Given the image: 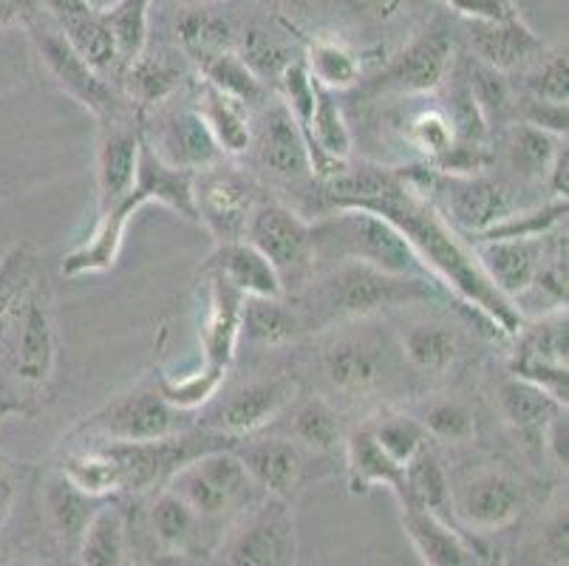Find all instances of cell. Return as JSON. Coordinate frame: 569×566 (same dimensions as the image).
Masks as SVG:
<instances>
[{"label": "cell", "mask_w": 569, "mask_h": 566, "mask_svg": "<svg viewBox=\"0 0 569 566\" xmlns=\"http://www.w3.org/2000/svg\"><path fill=\"white\" fill-rule=\"evenodd\" d=\"M298 538L289 502L267 496L263 505L244 513L241 524L232 529L230 542L221 549V558L236 566H278L295 564Z\"/></svg>", "instance_id": "52a82bcc"}, {"label": "cell", "mask_w": 569, "mask_h": 566, "mask_svg": "<svg viewBox=\"0 0 569 566\" xmlns=\"http://www.w3.org/2000/svg\"><path fill=\"white\" fill-rule=\"evenodd\" d=\"M422 428L428 430L431 436L442 439V443H465L470 439L476 430L473 414L465 408L462 403H437L431 405L426 414H422Z\"/></svg>", "instance_id": "9f6ffc18"}, {"label": "cell", "mask_w": 569, "mask_h": 566, "mask_svg": "<svg viewBox=\"0 0 569 566\" xmlns=\"http://www.w3.org/2000/svg\"><path fill=\"white\" fill-rule=\"evenodd\" d=\"M196 111L204 119L213 139L219 142L221 153L241 156L250 150L252 145V125H250V108H244L238 100L227 97L216 86L201 80L199 97H196Z\"/></svg>", "instance_id": "f546056e"}, {"label": "cell", "mask_w": 569, "mask_h": 566, "mask_svg": "<svg viewBox=\"0 0 569 566\" xmlns=\"http://www.w3.org/2000/svg\"><path fill=\"white\" fill-rule=\"evenodd\" d=\"M402 527L411 538L419 560L428 566H473L479 564V549L453 527L426 507L402 502Z\"/></svg>", "instance_id": "44dd1931"}, {"label": "cell", "mask_w": 569, "mask_h": 566, "mask_svg": "<svg viewBox=\"0 0 569 566\" xmlns=\"http://www.w3.org/2000/svg\"><path fill=\"white\" fill-rule=\"evenodd\" d=\"M468 40L473 57L501 75L527 69L545 54V40L521 20V14L505 20H468Z\"/></svg>", "instance_id": "2e32d148"}, {"label": "cell", "mask_w": 569, "mask_h": 566, "mask_svg": "<svg viewBox=\"0 0 569 566\" xmlns=\"http://www.w3.org/2000/svg\"><path fill=\"white\" fill-rule=\"evenodd\" d=\"M43 12L60 26L69 43L80 51L88 60V66L102 75L106 80L122 75V62H119L117 43L108 29L102 12L88 7L86 0H38Z\"/></svg>", "instance_id": "5bb4252c"}, {"label": "cell", "mask_w": 569, "mask_h": 566, "mask_svg": "<svg viewBox=\"0 0 569 566\" xmlns=\"http://www.w3.org/2000/svg\"><path fill=\"white\" fill-rule=\"evenodd\" d=\"M176 38L182 43L184 54L199 66L221 51L236 49V34L232 26L221 14L207 12V9H188L176 20Z\"/></svg>", "instance_id": "8d00e7d4"}, {"label": "cell", "mask_w": 569, "mask_h": 566, "mask_svg": "<svg viewBox=\"0 0 569 566\" xmlns=\"http://www.w3.org/2000/svg\"><path fill=\"white\" fill-rule=\"evenodd\" d=\"M525 507V490L513 476L499 470H482L462 485L453 498V518H462L470 529L496 533L519 518Z\"/></svg>", "instance_id": "7c38bea8"}, {"label": "cell", "mask_w": 569, "mask_h": 566, "mask_svg": "<svg viewBox=\"0 0 569 566\" xmlns=\"http://www.w3.org/2000/svg\"><path fill=\"white\" fill-rule=\"evenodd\" d=\"M14 496H18V490H14V481L9 479L7 474H0V527L7 524L9 513H12Z\"/></svg>", "instance_id": "e7e4bbea"}, {"label": "cell", "mask_w": 569, "mask_h": 566, "mask_svg": "<svg viewBox=\"0 0 569 566\" xmlns=\"http://www.w3.org/2000/svg\"><path fill=\"white\" fill-rule=\"evenodd\" d=\"M236 454L258 490L292 505V498L301 490L303 476V459L298 445L269 436V439H258V443L238 448Z\"/></svg>", "instance_id": "603a6c76"}, {"label": "cell", "mask_w": 569, "mask_h": 566, "mask_svg": "<svg viewBox=\"0 0 569 566\" xmlns=\"http://www.w3.org/2000/svg\"><path fill=\"white\" fill-rule=\"evenodd\" d=\"M193 207L196 221H201L216 241H241L256 210V196L247 179L213 165L193 173Z\"/></svg>", "instance_id": "30bf717a"}, {"label": "cell", "mask_w": 569, "mask_h": 566, "mask_svg": "<svg viewBox=\"0 0 569 566\" xmlns=\"http://www.w3.org/2000/svg\"><path fill=\"white\" fill-rule=\"evenodd\" d=\"M108 450L119 465V490L142 493L162 485L179 470L188 459H193L196 450L190 439H151V443H108Z\"/></svg>", "instance_id": "9a60e30c"}, {"label": "cell", "mask_w": 569, "mask_h": 566, "mask_svg": "<svg viewBox=\"0 0 569 566\" xmlns=\"http://www.w3.org/2000/svg\"><path fill=\"white\" fill-rule=\"evenodd\" d=\"M32 3L34 0H0V29H3V26L20 23Z\"/></svg>", "instance_id": "be15d7a7"}, {"label": "cell", "mask_w": 569, "mask_h": 566, "mask_svg": "<svg viewBox=\"0 0 569 566\" xmlns=\"http://www.w3.org/2000/svg\"><path fill=\"white\" fill-rule=\"evenodd\" d=\"M547 185H550V193L552 196H561L567 199V190H569V148H567V139L558 145L556 156H552V165L547 170Z\"/></svg>", "instance_id": "6125c7cd"}, {"label": "cell", "mask_w": 569, "mask_h": 566, "mask_svg": "<svg viewBox=\"0 0 569 566\" xmlns=\"http://www.w3.org/2000/svg\"><path fill=\"white\" fill-rule=\"evenodd\" d=\"M241 311L244 295L216 269H207V315L201 324V366L210 371L227 374L236 360L238 340H241Z\"/></svg>", "instance_id": "4fadbf2b"}, {"label": "cell", "mask_w": 569, "mask_h": 566, "mask_svg": "<svg viewBox=\"0 0 569 566\" xmlns=\"http://www.w3.org/2000/svg\"><path fill=\"white\" fill-rule=\"evenodd\" d=\"M445 7L465 20H505L519 14L516 0H445Z\"/></svg>", "instance_id": "680465c9"}, {"label": "cell", "mask_w": 569, "mask_h": 566, "mask_svg": "<svg viewBox=\"0 0 569 566\" xmlns=\"http://www.w3.org/2000/svg\"><path fill=\"white\" fill-rule=\"evenodd\" d=\"M442 176V173H439ZM437 190L445 196L448 218L459 232H468L470 238L493 227L496 221L513 212V201L507 190L496 181L485 179L479 173L470 176H442L437 181Z\"/></svg>", "instance_id": "e0dca14e"}, {"label": "cell", "mask_w": 569, "mask_h": 566, "mask_svg": "<svg viewBox=\"0 0 569 566\" xmlns=\"http://www.w3.org/2000/svg\"><path fill=\"white\" fill-rule=\"evenodd\" d=\"M476 261L485 269L496 289L507 300H519L532 287L541 261L545 244L541 238H496V241H476Z\"/></svg>", "instance_id": "d6986e66"}, {"label": "cell", "mask_w": 569, "mask_h": 566, "mask_svg": "<svg viewBox=\"0 0 569 566\" xmlns=\"http://www.w3.org/2000/svg\"><path fill=\"white\" fill-rule=\"evenodd\" d=\"M496 397H499V408L505 414L507 425L519 436L530 439V443H541L547 423L563 408L545 388L525 380V377H516V374L510 380L501 383Z\"/></svg>", "instance_id": "f1b7e54d"}, {"label": "cell", "mask_w": 569, "mask_h": 566, "mask_svg": "<svg viewBox=\"0 0 569 566\" xmlns=\"http://www.w3.org/2000/svg\"><path fill=\"white\" fill-rule=\"evenodd\" d=\"M139 148L142 133L128 128L122 117L108 119L102 125L100 148H97V190H100V210L111 207L113 201L131 190L139 168Z\"/></svg>", "instance_id": "cb8c5ba5"}, {"label": "cell", "mask_w": 569, "mask_h": 566, "mask_svg": "<svg viewBox=\"0 0 569 566\" xmlns=\"http://www.w3.org/2000/svg\"><path fill=\"white\" fill-rule=\"evenodd\" d=\"M521 349L516 355L513 366H558L567 368L569 360V329H567V309H556L545 320H538L530 331H521Z\"/></svg>", "instance_id": "f35d334b"}, {"label": "cell", "mask_w": 569, "mask_h": 566, "mask_svg": "<svg viewBox=\"0 0 569 566\" xmlns=\"http://www.w3.org/2000/svg\"><path fill=\"white\" fill-rule=\"evenodd\" d=\"M406 137L413 148L428 156V162L439 159L445 150H451V145L457 142V133H453V125L445 108H426V111L413 113L408 119Z\"/></svg>", "instance_id": "11a10c76"}, {"label": "cell", "mask_w": 569, "mask_h": 566, "mask_svg": "<svg viewBox=\"0 0 569 566\" xmlns=\"http://www.w3.org/2000/svg\"><path fill=\"white\" fill-rule=\"evenodd\" d=\"M20 23L29 31V38H32L40 60L46 62V69L54 77L57 86L63 88L69 97H74L97 119H102V122L122 117V100H119V93L111 88V82L88 66L86 57L69 43V38L43 12L38 0L29 7V12L23 14Z\"/></svg>", "instance_id": "277c9868"}, {"label": "cell", "mask_w": 569, "mask_h": 566, "mask_svg": "<svg viewBox=\"0 0 569 566\" xmlns=\"http://www.w3.org/2000/svg\"><path fill=\"white\" fill-rule=\"evenodd\" d=\"M303 66L309 69L312 80L329 91H346L360 80V60L349 46L340 40L315 38L307 49Z\"/></svg>", "instance_id": "7bdbcfd3"}, {"label": "cell", "mask_w": 569, "mask_h": 566, "mask_svg": "<svg viewBox=\"0 0 569 566\" xmlns=\"http://www.w3.org/2000/svg\"><path fill=\"white\" fill-rule=\"evenodd\" d=\"M57 342H54V320H51L49 300L40 289L26 292L23 315H20L18 331V380L26 386H46L54 371Z\"/></svg>", "instance_id": "7402d4cb"}, {"label": "cell", "mask_w": 569, "mask_h": 566, "mask_svg": "<svg viewBox=\"0 0 569 566\" xmlns=\"http://www.w3.org/2000/svg\"><path fill=\"white\" fill-rule=\"evenodd\" d=\"M100 505L102 498L77 490L63 474L57 476V479H51L49 487H46V507H49V516L57 529V536L63 538L66 544H71L74 549L77 544H80L82 533H86L88 522H91V516H94Z\"/></svg>", "instance_id": "e575fe53"}, {"label": "cell", "mask_w": 569, "mask_h": 566, "mask_svg": "<svg viewBox=\"0 0 569 566\" xmlns=\"http://www.w3.org/2000/svg\"><path fill=\"white\" fill-rule=\"evenodd\" d=\"M128 555V527L126 516L117 505L102 502L88 522L80 544H77V560L86 566H119L126 564Z\"/></svg>", "instance_id": "d6a6232c"}, {"label": "cell", "mask_w": 569, "mask_h": 566, "mask_svg": "<svg viewBox=\"0 0 569 566\" xmlns=\"http://www.w3.org/2000/svg\"><path fill=\"white\" fill-rule=\"evenodd\" d=\"M567 221V199L552 196L545 205L530 207V210H513L507 212L501 221L488 227L485 232L473 236V241H496V238H545L550 236L556 227Z\"/></svg>", "instance_id": "ee69618b"}, {"label": "cell", "mask_w": 569, "mask_h": 566, "mask_svg": "<svg viewBox=\"0 0 569 566\" xmlns=\"http://www.w3.org/2000/svg\"><path fill=\"white\" fill-rule=\"evenodd\" d=\"M402 351L413 368L426 374H442L459 355V340L442 324H417L402 335Z\"/></svg>", "instance_id": "60d3db41"}, {"label": "cell", "mask_w": 569, "mask_h": 566, "mask_svg": "<svg viewBox=\"0 0 569 566\" xmlns=\"http://www.w3.org/2000/svg\"><path fill=\"white\" fill-rule=\"evenodd\" d=\"M448 119L453 125V133H457V142L468 145H485L488 142V122H485L482 111L476 106L473 93H470L468 80H465V71H459L453 77L451 97H448V108H445Z\"/></svg>", "instance_id": "816d5d0a"}, {"label": "cell", "mask_w": 569, "mask_h": 566, "mask_svg": "<svg viewBox=\"0 0 569 566\" xmlns=\"http://www.w3.org/2000/svg\"><path fill=\"white\" fill-rule=\"evenodd\" d=\"M465 80H468L470 93H473L476 106L482 111L488 128L493 122H505L507 111L513 106V93H510V80L501 71L490 69L485 62H479L476 57H470L465 62Z\"/></svg>", "instance_id": "7dc6e473"}, {"label": "cell", "mask_w": 569, "mask_h": 566, "mask_svg": "<svg viewBox=\"0 0 569 566\" xmlns=\"http://www.w3.org/2000/svg\"><path fill=\"white\" fill-rule=\"evenodd\" d=\"M453 62V34L437 20L426 31L391 57L377 77V88H391L400 93H431L445 82Z\"/></svg>", "instance_id": "8fae6325"}, {"label": "cell", "mask_w": 569, "mask_h": 566, "mask_svg": "<svg viewBox=\"0 0 569 566\" xmlns=\"http://www.w3.org/2000/svg\"><path fill=\"white\" fill-rule=\"evenodd\" d=\"M346 476L349 490L363 496L371 487H388L397 498L406 493V467L397 465L371 434V425H360L346 439Z\"/></svg>", "instance_id": "4316f807"}, {"label": "cell", "mask_w": 569, "mask_h": 566, "mask_svg": "<svg viewBox=\"0 0 569 566\" xmlns=\"http://www.w3.org/2000/svg\"><path fill=\"white\" fill-rule=\"evenodd\" d=\"M357 14H363L371 23H391L402 14L406 0H349Z\"/></svg>", "instance_id": "94428289"}, {"label": "cell", "mask_w": 569, "mask_h": 566, "mask_svg": "<svg viewBox=\"0 0 569 566\" xmlns=\"http://www.w3.org/2000/svg\"><path fill=\"white\" fill-rule=\"evenodd\" d=\"M162 162L196 173L221 162V148L196 108L170 111L159 119L157 139L148 142Z\"/></svg>", "instance_id": "ac0fdd59"}, {"label": "cell", "mask_w": 569, "mask_h": 566, "mask_svg": "<svg viewBox=\"0 0 569 566\" xmlns=\"http://www.w3.org/2000/svg\"><path fill=\"white\" fill-rule=\"evenodd\" d=\"M244 238L272 261L281 275L283 289L289 280H301L315 267L312 225L278 201L256 205Z\"/></svg>", "instance_id": "ba28073f"}, {"label": "cell", "mask_w": 569, "mask_h": 566, "mask_svg": "<svg viewBox=\"0 0 569 566\" xmlns=\"http://www.w3.org/2000/svg\"><path fill=\"white\" fill-rule=\"evenodd\" d=\"M357 210H371L377 216L388 218L411 241L419 261L426 264L433 280L448 284L470 309L485 315L499 329L501 337L519 335L525 318H521V311L516 309L513 300H507L490 284L485 269L476 261L473 249L459 241V232L445 225L428 201L408 193L400 179L386 193L357 205Z\"/></svg>", "instance_id": "6da1fadb"}, {"label": "cell", "mask_w": 569, "mask_h": 566, "mask_svg": "<svg viewBox=\"0 0 569 566\" xmlns=\"http://www.w3.org/2000/svg\"><path fill=\"white\" fill-rule=\"evenodd\" d=\"M326 380L332 383L340 394L349 397H363L380 388L386 377V363H382L380 349L360 340L335 342L332 349L323 355Z\"/></svg>", "instance_id": "83f0119b"}, {"label": "cell", "mask_w": 569, "mask_h": 566, "mask_svg": "<svg viewBox=\"0 0 569 566\" xmlns=\"http://www.w3.org/2000/svg\"><path fill=\"white\" fill-rule=\"evenodd\" d=\"M527 91L536 100L569 106V60L567 49L545 51L527 75Z\"/></svg>", "instance_id": "f5cc1de1"}, {"label": "cell", "mask_w": 569, "mask_h": 566, "mask_svg": "<svg viewBox=\"0 0 569 566\" xmlns=\"http://www.w3.org/2000/svg\"><path fill=\"white\" fill-rule=\"evenodd\" d=\"M164 205L176 212V216L196 221L193 207V173L173 165L162 162L148 139H142L139 148V168L137 179H133L131 190L122 199L113 201L111 207L100 210L94 232L82 241L80 247L71 249L63 258V275L69 278H80V275H97L108 272L117 267L119 252H122V241H126V230L131 225L133 212L142 210L144 205Z\"/></svg>", "instance_id": "7a4b0ae2"}, {"label": "cell", "mask_w": 569, "mask_h": 566, "mask_svg": "<svg viewBox=\"0 0 569 566\" xmlns=\"http://www.w3.org/2000/svg\"><path fill=\"white\" fill-rule=\"evenodd\" d=\"M63 476L77 490L88 493V496L106 498L119 490V465L106 445L102 448L74 450V454L66 456Z\"/></svg>", "instance_id": "f6af8a7d"}, {"label": "cell", "mask_w": 569, "mask_h": 566, "mask_svg": "<svg viewBox=\"0 0 569 566\" xmlns=\"http://www.w3.org/2000/svg\"><path fill=\"white\" fill-rule=\"evenodd\" d=\"M541 445L547 448V454L552 456L558 467L567 470L569 465V423H567V408L556 414V417L547 423L545 434H541Z\"/></svg>", "instance_id": "91938a15"}, {"label": "cell", "mask_w": 569, "mask_h": 566, "mask_svg": "<svg viewBox=\"0 0 569 566\" xmlns=\"http://www.w3.org/2000/svg\"><path fill=\"white\" fill-rule=\"evenodd\" d=\"M295 383L292 380H267L252 383L232 394L219 411H216L213 425L227 436H250L269 425L278 414L292 403Z\"/></svg>", "instance_id": "d4e9b609"}, {"label": "cell", "mask_w": 569, "mask_h": 566, "mask_svg": "<svg viewBox=\"0 0 569 566\" xmlns=\"http://www.w3.org/2000/svg\"><path fill=\"white\" fill-rule=\"evenodd\" d=\"M168 487L182 496L204 524L247 510V505H252V490H258L236 450L221 448H207L184 461L168 479Z\"/></svg>", "instance_id": "8992f818"}, {"label": "cell", "mask_w": 569, "mask_h": 566, "mask_svg": "<svg viewBox=\"0 0 569 566\" xmlns=\"http://www.w3.org/2000/svg\"><path fill=\"white\" fill-rule=\"evenodd\" d=\"M151 3L153 0H117L111 9L102 12L108 29L117 43L122 71L148 49V31H151Z\"/></svg>", "instance_id": "ab89813d"}, {"label": "cell", "mask_w": 569, "mask_h": 566, "mask_svg": "<svg viewBox=\"0 0 569 566\" xmlns=\"http://www.w3.org/2000/svg\"><path fill=\"white\" fill-rule=\"evenodd\" d=\"M86 3H88V7H94L97 12H106V9H111L117 0H86Z\"/></svg>", "instance_id": "03108f58"}, {"label": "cell", "mask_w": 569, "mask_h": 566, "mask_svg": "<svg viewBox=\"0 0 569 566\" xmlns=\"http://www.w3.org/2000/svg\"><path fill=\"white\" fill-rule=\"evenodd\" d=\"M258 162L267 173L283 181L307 179L312 173L307 139L295 125L287 102H276L263 111L261 133H258Z\"/></svg>", "instance_id": "ffe728a7"}, {"label": "cell", "mask_w": 569, "mask_h": 566, "mask_svg": "<svg viewBox=\"0 0 569 566\" xmlns=\"http://www.w3.org/2000/svg\"><path fill=\"white\" fill-rule=\"evenodd\" d=\"M397 502H413V505L426 507L437 513L439 518L453 524V493L448 485L442 465L428 448L419 450L406 465V493Z\"/></svg>", "instance_id": "836d02e7"}, {"label": "cell", "mask_w": 569, "mask_h": 566, "mask_svg": "<svg viewBox=\"0 0 569 566\" xmlns=\"http://www.w3.org/2000/svg\"><path fill=\"white\" fill-rule=\"evenodd\" d=\"M303 324L298 311L289 309L283 298H244L241 335L261 346H283L301 335Z\"/></svg>", "instance_id": "d590c367"}, {"label": "cell", "mask_w": 569, "mask_h": 566, "mask_svg": "<svg viewBox=\"0 0 569 566\" xmlns=\"http://www.w3.org/2000/svg\"><path fill=\"white\" fill-rule=\"evenodd\" d=\"M199 71L210 86L224 91L227 97L238 100L244 108H258L267 102V86L250 71L241 54L236 49L221 51L210 60L199 62Z\"/></svg>", "instance_id": "74e56055"}, {"label": "cell", "mask_w": 569, "mask_h": 566, "mask_svg": "<svg viewBox=\"0 0 569 566\" xmlns=\"http://www.w3.org/2000/svg\"><path fill=\"white\" fill-rule=\"evenodd\" d=\"M241 60L250 66L252 75L267 86V82H278L283 77V71L295 62V54L281 43L278 38H272L269 31L263 29H250L244 31L241 38V49H238Z\"/></svg>", "instance_id": "681fc988"}, {"label": "cell", "mask_w": 569, "mask_h": 566, "mask_svg": "<svg viewBox=\"0 0 569 566\" xmlns=\"http://www.w3.org/2000/svg\"><path fill=\"white\" fill-rule=\"evenodd\" d=\"M207 269H216V272L224 275L244 298H283L287 295L278 269L247 238L219 244Z\"/></svg>", "instance_id": "484cf974"}, {"label": "cell", "mask_w": 569, "mask_h": 566, "mask_svg": "<svg viewBox=\"0 0 569 566\" xmlns=\"http://www.w3.org/2000/svg\"><path fill=\"white\" fill-rule=\"evenodd\" d=\"M371 434L400 467H406L428 443V430L411 417H382L380 423L371 425Z\"/></svg>", "instance_id": "f907efd6"}, {"label": "cell", "mask_w": 569, "mask_h": 566, "mask_svg": "<svg viewBox=\"0 0 569 566\" xmlns=\"http://www.w3.org/2000/svg\"><path fill=\"white\" fill-rule=\"evenodd\" d=\"M525 122L532 125V128H541L547 133H556V137H567L569 106L530 97V102L525 106Z\"/></svg>", "instance_id": "6f0895ef"}, {"label": "cell", "mask_w": 569, "mask_h": 566, "mask_svg": "<svg viewBox=\"0 0 569 566\" xmlns=\"http://www.w3.org/2000/svg\"><path fill=\"white\" fill-rule=\"evenodd\" d=\"M126 80L128 97L137 106H159V102L170 100L184 80L182 62H176L173 54L168 51H148L144 49L137 60L122 71Z\"/></svg>", "instance_id": "1f68e13d"}, {"label": "cell", "mask_w": 569, "mask_h": 566, "mask_svg": "<svg viewBox=\"0 0 569 566\" xmlns=\"http://www.w3.org/2000/svg\"><path fill=\"white\" fill-rule=\"evenodd\" d=\"M320 298L329 320L369 318L386 306L433 300L437 284H428V278L388 275L360 261H338V269L326 278Z\"/></svg>", "instance_id": "5b68a950"}, {"label": "cell", "mask_w": 569, "mask_h": 566, "mask_svg": "<svg viewBox=\"0 0 569 566\" xmlns=\"http://www.w3.org/2000/svg\"><path fill=\"white\" fill-rule=\"evenodd\" d=\"M563 139L567 137H556V133H547L541 128L519 122L513 128V137H510V148H507L510 165L525 179H545L552 165V156H556L558 145Z\"/></svg>", "instance_id": "bcb514c9"}, {"label": "cell", "mask_w": 569, "mask_h": 566, "mask_svg": "<svg viewBox=\"0 0 569 566\" xmlns=\"http://www.w3.org/2000/svg\"><path fill=\"white\" fill-rule=\"evenodd\" d=\"M224 377L227 374L210 371L204 366H199V371L193 374H184V377H168V374H162L157 380V391L162 394L164 403L173 405L176 411L188 414L201 408L204 403H210L219 394V388L224 386Z\"/></svg>", "instance_id": "c3c4849f"}, {"label": "cell", "mask_w": 569, "mask_h": 566, "mask_svg": "<svg viewBox=\"0 0 569 566\" xmlns=\"http://www.w3.org/2000/svg\"><path fill=\"white\" fill-rule=\"evenodd\" d=\"M148 524H151V536L168 553L190 555L201 547L204 518L182 496H176L170 487H164L157 496V502L151 505Z\"/></svg>", "instance_id": "4dcf8cb0"}, {"label": "cell", "mask_w": 569, "mask_h": 566, "mask_svg": "<svg viewBox=\"0 0 569 566\" xmlns=\"http://www.w3.org/2000/svg\"><path fill=\"white\" fill-rule=\"evenodd\" d=\"M292 434L295 445L312 450V454H332L340 443H343V423H340L338 411L326 399H307L298 405V411L292 414Z\"/></svg>", "instance_id": "b9f144b4"}, {"label": "cell", "mask_w": 569, "mask_h": 566, "mask_svg": "<svg viewBox=\"0 0 569 566\" xmlns=\"http://www.w3.org/2000/svg\"><path fill=\"white\" fill-rule=\"evenodd\" d=\"M179 425H182V411L164 403L157 388H137L97 411L86 423V430L106 443H151V439L176 436Z\"/></svg>", "instance_id": "9c48e42d"}, {"label": "cell", "mask_w": 569, "mask_h": 566, "mask_svg": "<svg viewBox=\"0 0 569 566\" xmlns=\"http://www.w3.org/2000/svg\"><path fill=\"white\" fill-rule=\"evenodd\" d=\"M34 280V256L32 249L20 244L0 261V324L18 309Z\"/></svg>", "instance_id": "db71d44e"}, {"label": "cell", "mask_w": 569, "mask_h": 566, "mask_svg": "<svg viewBox=\"0 0 569 566\" xmlns=\"http://www.w3.org/2000/svg\"><path fill=\"white\" fill-rule=\"evenodd\" d=\"M315 264L360 261L388 275L431 278L417 249L388 218L357 207H338V216L312 225Z\"/></svg>", "instance_id": "3957f363"}]
</instances>
